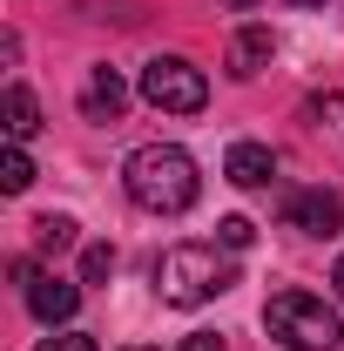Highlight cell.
<instances>
[{
	"instance_id": "1",
	"label": "cell",
	"mask_w": 344,
	"mask_h": 351,
	"mask_svg": "<svg viewBox=\"0 0 344 351\" xmlns=\"http://www.w3.org/2000/svg\"><path fill=\"white\" fill-rule=\"evenodd\" d=\"M129 196L149 210V217H182L189 203H196V189H203V176H196V156L189 149H175V142H149V149H135L129 169Z\"/></svg>"
},
{
	"instance_id": "2",
	"label": "cell",
	"mask_w": 344,
	"mask_h": 351,
	"mask_svg": "<svg viewBox=\"0 0 344 351\" xmlns=\"http://www.w3.org/2000/svg\"><path fill=\"white\" fill-rule=\"evenodd\" d=\"M230 284H236V263L223 257L216 243H175V250H162V263H156V291H162V304H175V311L210 304Z\"/></svg>"
},
{
	"instance_id": "3",
	"label": "cell",
	"mask_w": 344,
	"mask_h": 351,
	"mask_svg": "<svg viewBox=\"0 0 344 351\" xmlns=\"http://www.w3.org/2000/svg\"><path fill=\"white\" fill-rule=\"evenodd\" d=\"M263 324H270V338H284L291 351H338L344 345L338 311L324 298H310V291H277L263 304Z\"/></svg>"
},
{
	"instance_id": "4",
	"label": "cell",
	"mask_w": 344,
	"mask_h": 351,
	"mask_svg": "<svg viewBox=\"0 0 344 351\" xmlns=\"http://www.w3.org/2000/svg\"><path fill=\"white\" fill-rule=\"evenodd\" d=\"M142 101L162 108V115H203L210 75H203L196 61H182V54H156V61L142 68Z\"/></svg>"
},
{
	"instance_id": "5",
	"label": "cell",
	"mask_w": 344,
	"mask_h": 351,
	"mask_svg": "<svg viewBox=\"0 0 344 351\" xmlns=\"http://www.w3.org/2000/svg\"><path fill=\"white\" fill-rule=\"evenodd\" d=\"M284 223L304 237H338L344 230V196L338 189H291L284 196Z\"/></svg>"
},
{
	"instance_id": "6",
	"label": "cell",
	"mask_w": 344,
	"mask_h": 351,
	"mask_svg": "<svg viewBox=\"0 0 344 351\" xmlns=\"http://www.w3.org/2000/svg\"><path fill=\"white\" fill-rule=\"evenodd\" d=\"M75 304H82V284H68V277H54V270L27 284V311H34L41 324H68Z\"/></svg>"
},
{
	"instance_id": "7",
	"label": "cell",
	"mask_w": 344,
	"mask_h": 351,
	"mask_svg": "<svg viewBox=\"0 0 344 351\" xmlns=\"http://www.w3.org/2000/svg\"><path fill=\"white\" fill-rule=\"evenodd\" d=\"M122 108H129L122 75H115V68H95V75H88V88H82V115H88V122H115Z\"/></svg>"
},
{
	"instance_id": "8",
	"label": "cell",
	"mask_w": 344,
	"mask_h": 351,
	"mask_svg": "<svg viewBox=\"0 0 344 351\" xmlns=\"http://www.w3.org/2000/svg\"><path fill=\"white\" fill-rule=\"evenodd\" d=\"M270 54H277V34H270V27H236V41H230V75L250 82V75L270 68Z\"/></svg>"
},
{
	"instance_id": "9",
	"label": "cell",
	"mask_w": 344,
	"mask_h": 351,
	"mask_svg": "<svg viewBox=\"0 0 344 351\" xmlns=\"http://www.w3.org/2000/svg\"><path fill=\"white\" fill-rule=\"evenodd\" d=\"M223 176H230L236 189H263V182L277 176V156H270L263 142H236V149L223 156Z\"/></svg>"
},
{
	"instance_id": "10",
	"label": "cell",
	"mask_w": 344,
	"mask_h": 351,
	"mask_svg": "<svg viewBox=\"0 0 344 351\" xmlns=\"http://www.w3.org/2000/svg\"><path fill=\"white\" fill-rule=\"evenodd\" d=\"M0 115H7V135H14V142H27V135L41 129V108H34V95H27L21 82L0 95Z\"/></svg>"
},
{
	"instance_id": "11",
	"label": "cell",
	"mask_w": 344,
	"mask_h": 351,
	"mask_svg": "<svg viewBox=\"0 0 344 351\" xmlns=\"http://www.w3.org/2000/svg\"><path fill=\"white\" fill-rule=\"evenodd\" d=\"M27 182H34V162H27V149H21V142H14V149H7V156H0V189H7V196H21V189H27Z\"/></svg>"
},
{
	"instance_id": "12",
	"label": "cell",
	"mask_w": 344,
	"mask_h": 351,
	"mask_svg": "<svg viewBox=\"0 0 344 351\" xmlns=\"http://www.w3.org/2000/svg\"><path fill=\"white\" fill-rule=\"evenodd\" d=\"M34 243H41L47 257L68 250V243H75V217H41V223H34Z\"/></svg>"
},
{
	"instance_id": "13",
	"label": "cell",
	"mask_w": 344,
	"mask_h": 351,
	"mask_svg": "<svg viewBox=\"0 0 344 351\" xmlns=\"http://www.w3.org/2000/svg\"><path fill=\"white\" fill-rule=\"evenodd\" d=\"M216 243H223V250H250V243H257V223L250 217H223L216 223Z\"/></svg>"
},
{
	"instance_id": "14",
	"label": "cell",
	"mask_w": 344,
	"mask_h": 351,
	"mask_svg": "<svg viewBox=\"0 0 344 351\" xmlns=\"http://www.w3.org/2000/svg\"><path fill=\"white\" fill-rule=\"evenodd\" d=\"M108 270H115V250H108V243H88V257H82V277H88V284H101Z\"/></svg>"
},
{
	"instance_id": "15",
	"label": "cell",
	"mask_w": 344,
	"mask_h": 351,
	"mask_svg": "<svg viewBox=\"0 0 344 351\" xmlns=\"http://www.w3.org/2000/svg\"><path fill=\"white\" fill-rule=\"evenodd\" d=\"M41 351H95V338H82V331H61V338H41Z\"/></svg>"
},
{
	"instance_id": "16",
	"label": "cell",
	"mask_w": 344,
	"mask_h": 351,
	"mask_svg": "<svg viewBox=\"0 0 344 351\" xmlns=\"http://www.w3.org/2000/svg\"><path fill=\"white\" fill-rule=\"evenodd\" d=\"M182 351H223V338H189Z\"/></svg>"
},
{
	"instance_id": "17",
	"label": "cell",
	"mask_w": 344,
	"mask_h": 351,
	"mask_svg": "<svg viewBox=\"0 0 344 351\" xmlns=\"http://www.w3.org/2000/svg\"><path fill=\"white\" fill-rule=\"evenodd\" d=\"M331 284H338V298H344V257H338V270H331Z\"/></svg>"
},
{
	"instance_id": "18",
	"label": "cell",
	"mask_w": 344,
	"mask_h": 351,
	"mask_svg": "<svg viewBox=\"0 0 344 351\" xmlns=\"http://www.w3.org/2000/svg\"><path fill=\"white\" fill-rule=\"evenodd\" d=\"M230 7H243V14H250V7H257V0H230Z\"/></svg>"
},
{
	"instance_id": "19",
	"label": "cell",
	"mask_w": 344,
	"mask_h": 351,
	"mask_svg": "<svg viewBox=\"0 0 344 351\" xmlns=\"http://www.w3.org/2000/svg\"><path fill=\"white\" fill-rule=\"evenodd\" d=\"M297 7H324V0H297Z\"/></svg>"
},
{
	"instance_id": "20",
	"label": "cell",
	"mask_w": 344,
	"mask_h": 351,
	"mask_svg": "<svg viewBox=\"0 0 344 351\" xmlns=\"http://www.w3.org/2000/svg\"><path fill=\"white\" fill-rule=\"evenodd\" d=\"M135 351H142V345H135Z\"/></svg>"
}]
</instances>
